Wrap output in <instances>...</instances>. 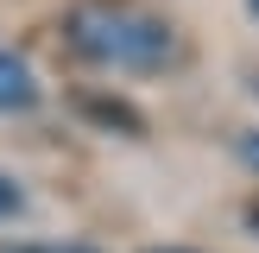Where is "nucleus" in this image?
<instances>
[{"instance_id": "nucleus-1", "label": "nucleus", "mask_w": 259, "mask_h": 253, "mask_svg": "<svg viewBox=\"0 0 259 253\" xmlns=\"http://www.w3.org/2000/svg\"><path fill=\"white\" fill-rule=\"evenodd\" d=\"M70 51L95 63H114V70H164L177 51L171 25L152 19V13H133V7H82L70 13Z\"/></svg>"}, {"instance_id": "nucleus-2", "label": "nucleus", "mask_w": 259, "mask_h": 253, "mask_svg": "<svg viewBox=\"0 0 259 253\" xmlns=\"http://www.w3.org/2000/svg\"><path fill=\"white\" fill-rule=\"evenodd\" d=\"M25 108H38V82L13 51H0V114H25Z\"/></svg>"}, {"instance_id": "nucleus-3", "label": "nucleus", "mask_w": 259, "mask_h": 253, "mask_svg": "<svg viewBox=\"0 0 259 253\" xmlns=\"http://www.w3.org/2000/svg\"><path fill=\"white\" fill-rule=\"evenodd\" d=\"M0 253H101V247H45L38 240V247H0Z\"/></svg>"}, {"instance_id": "nucleus-4", "label": "nucleus", "mask_w": 259, "mask_h": 253, "mask_svg": "<svg viewBox=\"0 0 259 253\" xmlns=\"http://www.w3.org/2000/svg\"><path fill=\"white\" fill-rule=\"evenodd\" d=\"M13 209H19V190H13L7 177H0V215H13Z\"/></svg>"}, {"instance_id": "nucleus-5", "label": "nucleus", "mask_w": 259, "mask_h": 253, "mask_svg": "<svg viewBox=\"0 0 259 253\" xmlns=\"http://www.w3.org/2000/svg\"><path fill=\"white\" fill-rule=\"evenodd\" d=\"M240 158H247L253 171H259V133H247V139H240Z\"/></svg>"}, {"instance_id": "nucleus-6", "label": "nucleus", "mask_w": 259, "mask_h": 253, "mask_svg": "<svg viewBox=\"0 0 259 253\" xmlns=\"http://www.w3.org/2000/svg\"><path fill=\"white\" fill-rule=\"evenodd\" d=\"M247 228H253V234H259V202H253V209H247Z\"/></svg>"}, {"instance_id": "nucleus-7", "label": "nucleus", "mask_w": 259, "mask_h": 253, "mask_svg": "<svg viewBox=\"0 0 259 253\" xmlns=\"http://www.w3.org/2000/svg\"><path fill=\"white\" fill-rule=\"evenodd\" d=\"M152 253H190V247H152Z\"/></svg>"}, {"instance_id": "nucleus-8", "label": "nucleus", "mask_w": 259, "mask_h": 253, "mask_svg": "<svg viewBox=\"0 0 259 253\" xmlns=\"http://www.w3.org/2000/svg\"><path fill=\"white\" fill-rule=\"evenodd\" d=\"M247 7H253V13H259V0H247Z\"/></svg>"}]
</instances>
